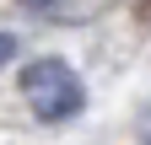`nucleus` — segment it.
I'll use <instances>...</instances> for the list:
<instances>
[{"instance_id": "f257e3e1", "label": "nucleus", "mask_w": 151, "mask_h": 145, "mask_svg": "<svg viewBox=\"0 0 151 145\" xmlns=\"http://www.w3.org/2000/svg\"><path fill=\"white\" fill-rule=\"evenodd\" d=\"M22 97L43 124H65L86 107V92H81V81H76V70L65 59H32L22 70Z\"/></svg>"}, {"instance_id": "f03ea898", "label": "nucleus", "mask_w": 151, "mask_h": 145, "mask_svg": "<svg viewBox=\"0 0 151 145\" xmlns=\"http://www.w3.org/2000/svg\"><path fill=\"white\" fill-rule=\"evenodd\" d=\"M11 54H16V43L6 38V32H0V65H6V59H11Z\"/></svg>"}, {"instance_id": "7ed1b4c3", "label": "nucleus", "mask_w": 151, "mask_h": 145, "mask_svg": "<svg viewBox=\"0 0 151 145\" xmlns=\"http://www.w3.org/2000/svg\"><path fill=\"white\" fill-rule=\"evenodd\" d=\"M32 6H49V0H32Z\"/></svg>"}]
</instances>
